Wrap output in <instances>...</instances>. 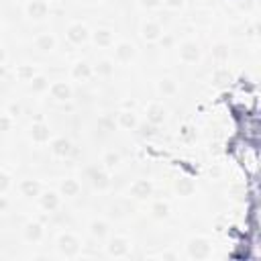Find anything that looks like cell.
Here are the masks:
<instances>
[{"instance_id": "11", "label": "cell", "mask_w": 261, "mask_h": 261, "mask_svg": "<svg viewBox=\"0 0 261 261\" xmlns=\"http://www.w3.org/2000/svg\"><path fill=\"white\" fill-rule=\"evenodd\" d=\"M47 237V226L43 220L39 218H31L22 224V239L29 243V245H39L43 243Z\"/></svg>"}, {"instance_id": "30", "label": "cell", "mask_w": 261, "mask_h": 261, "mask_svg": "<svg viewBox=\"0 0 261 261\" xmlns=\"http://www.w3.org/2000/svg\"><path fill=\"white\" fill-rule=\"evenodd\" d=\"M114 67H116V63L110 57H102V59H98L94 63V75H98V77H110L114 73Z\"/></svg>"}, {"instance_id": "1", "label": "cell", "mask_w": 261, "mask_h": 261, "mask_svg": "<svg viewBox=\"0 0 261 261\" xmlns=\"http://www.w3.org/2000/svg\"><path fill=\"white\" fill-rule=\"evenodd\" d=\"M184 253L188 259L194 261H206L212 259L214 255V241L208 234H192L186 245H184Z\"/></svg>"}, {"instance_id": "40", "label": "cell", "mask_w": 261, "mask_h": 261, "mask_svg": "<svg viewBox=\"0 0 261 261\" xmlns=\"http://www.w3.org/2000/svg\"><path fill=\"white\" fill-rule=\"evenodd\" d=\"M82 4H86V6H100V4H104V0H80Z\"/></svg>"}, {"instance_id": "8", "label": "cell", "mask_w": 261, "mask_h": 261, "mask_svg": "<svg viewBox=\"0 0 261 261\" xmlns=\"http://www.w3.org/2000/svg\"><path fill=\"white\" fill-rule=\"evenodd\" d=\"M47 94H49V100L53 104H69L73 100L75 92H73V86L67 80H55V82L49 84Z\"/></svg>"}, {"instance_id": "37", "label": "cell", "mask_w": 261, "mask_h": 261, "mask_svg": "<svg viewBox=\"0 0 261 261\" xmlns=\"http://www.w3.org/2000/svg\"><path fill=\"white\" fill-rule=\"evenodd\" d=\"M173 43H175L173 35H167V33H163V37L159 39V43H157V45H161L163 49H171V47H173Z\"/></svg>"}, {"instance_id": "23", "label": "cell", "mask_w": 261, "mask_h": 261, "mask_svg": "<svg viewBox=\"0 0 261 261\" xmlns=\"http://www.w3.org/2000/svg\"><path fill=\"white\" fill-rule=\"evenodd\" d=\"M88 234H90L94 241H104V239H108V237H110V222H108L106 218H100V216L92 218V220L88 222Z\"/></svg>"}, {"instance_id": "34", "label": "cell", "mask_w": 261, "mask_h": 261, "mask_svg": "<svg viewBox=\"0 0 261 261\" xmlns=\"http://www.w3.org/2000/svg\"><path fill=\"white\" fill-rule=\"evenodd\" d=\"M14 128V114L0 112V133H8Z\"/></svg>"}, {"instance_id": "7", "label": "cell", "mask_w": 261, "mask_h": 261, "mask_svg": "<svg viewBox=\"0 0 261 261\" xmlns=\"http://www.w3.org/2000/svg\"><path fill=\"white\" fill-rule=\"evenodd\" d=\"M139 39L147 45H157L159 39L163 37V24L157 20V18H143L141 24H139Z\"/></svg>"}, {"instance_id": "22", "label": "cell", "mask_w": 261, "mask_h": 261, "mask_svg": "<svg viewBox=\"0 0 261 261\" xmlns=\"http://www.w3.org/2000/svg\"><path fill=\"white\" fill-rule=\"evenodd\" d=\"M41 192H43V184L37 177H24L18 184V194L27 200H37Z\"/></svg>"}, {"instance_id": "28", "label": "cell", "mask_w": 261, "mask_h": 261, "mask_svg": "<svg viewBox=\"0 0 261 261\" xmlns=\"http://www.w3.org/2000/svg\"><path fill=\"white\" fill-rule=\"evenodd\" d=\"M210 55L216 63H226L230 59V45L226 41H216L210 47Z\"/></svg>"}, {"instance_id": "31", "label": "cell", "mask_w": 261, "mask_h": 261, "mask_svg": "<svg viewBox=\"0 0 261 261\" xmlns=\"http://www.w3.org/2000/svg\"><path fill=\"white\" fill-rule=\"evenodd\" d=\"M100 161H102V167H106L108 171H112V169H116L122 163V157H120L118 151H112L110 149V151H104L102 153V159Z\"/></svg>"}, {"instance_id": "35", "label": "cell", "mask_w": 261, "mask_h": 261, "mask_svg": "<svg viewBox=\"0 0 261 261\" xmlns=\"http://www.w3.org/2000/svg\"><path fill=\"white\" fill-rule=\"evenodd\" d=\"M137 2H139V6H141L143 10H149V12L159 10V8L163 6V2H161V0H137Z\"/></svg>"}, {"instance_id": "26", "label": "cell", "mask_w": 261, "mask_h": 261, "mask_svg": "<svg viewBox=\"0 0 261 261\" xmlns=\"http://www.w3.org/2000/svg\"><path fill=\"white\" fill-rule=\"evenodd\" d=\"M14 82H18V84H29L39 71H37V65L35 63H18V65H14Z\"/></svg>"}, {"instance_id": "39", "label": "cell", "mask_w": 261, "mask_h": 261, "mask_svg": "<svg viewBox=\"0 0 261 261\" xmlns=\"http://www.w3.org/2000/svg\"><path fill=\"white\" fill-rule=\"evenodd\" d=\"M8 61V49L0 43V63H6Z\"/></svg>"}, {"instance_id": "41", "label": "cell", "mask_w": 261, "mask_h": 261, "mask_svg": "<svg viewBox=\"0 0 261 261\" xmlns=\"http://www.w3.org/2000/svg\"><path fill=\"white\" fill-rule=\"evenodd\" d=\"M4 75H6V65L0 63V77H4Z\"/></svg>"}, {"instance_id": "6", "label": "cell", "mask_w": 261, "mask_h": 261, "mask_svg": "<svg viewBox=\"0 0 261 261\" xmlns=\"http://www.w3.org/2000/svg\"><path fill=\"white\" fill-rule=\"evenodd\" d=\"M90 35L92 29L84 20H71L65 27V41L73 47H84L86 43H90Z\"/></svg>"}, {"instance_id": "24", "label": "cell", "mask_w": 261, "mask_h": 261, "mask_svg": "<svg viewBox=\"0 0 261 261\" xmlns=\"http://www.w3.org/2000/svg\"><path fill=\"white\" fill-rule=\"evenodd\" d=\"M116 126L122 130H137L139 128V114L130 108H122L116 112Z\"/></svg>"}, {"instance_id": "25", "label": "cell", "mask_w": 261, "mask_h": 261, "mask_svg": "<svg viewBox=\"0 0 261 261\" xmlns=\"http://www.w3.org/2000/svg\"><path fill=\"white\" fill-rule=\"evenodd\" d=\"M173 192L179 196V198H192L196 194V181L188 175H177L173 179Z\"/></svg>"}, {"instance_id": "36", "label": "cell", "mask_w": 261, "mask_h": 261, "mask_svg": "<svg viewBox=\"0 0 261 261\" xmlns=\"http://www.w3.org/2000/svg\"><path fill=\"white\" fill-rule=\"evenodd\" d=\"M161 2H163V6H165L167 10H173V12L184 10L186 4H188V0H161Z\"/></svg>"}, {"instance_id": "4", "label": "cell", "mask_w": 261, "mask_h": 261, "mask_svg": "<svg viewBox=\"0 0 261 261\" xmlns=\"http://www.w3.org/2000/svg\"><path fill=\"white\" fill-rule=\"evenodd\" d=\"M175 49H177V61L184 65H196L202 61L204 49L196 39H184Z\"/></svg>"}, {"instance_id": "13", "label": "cell", "mask_w": 261, "mask_h": 261, "mask_svg": "<svg viewBox=\"0 0 261 261\" xmlns=\"http://www.w3.org/2000/svg\"><path fill=\"white\" fill-rule=\"evenodd\" d=\"M27 137L33 145H47L53 135H51V126L49 122L45 120H33L29 126H27Z\"/></svg>"}, {"instance_id": "32", "label": "cell", "mask_w": 261, "mask_h": 261, "mask_svg": "<svg viewBox=\"0 0 261 261\" xmlns=\"http://www.w3.org/2000/svg\"><path fill=\"white\" fill-rule=\"evenodd\" d=\"M98 128H100L102 133H112L114 128H118V126H116V116H114V114H102V116L98 118Z\"/></svg>"}, {"instance_id": "42", "label": "cell", "mask_w": 261, "mask_h": 261, "mask_svg": "<svg viewBox=\"0 0 261 261\" xmlns=\"http://www.w3.org/2000/svg\"><path fill=\"white\" fill-rule=\"evenodd\" d=\"M47 2H55V0H47Z\"/></svg>"}, {"instance_id": "29", "label": "cell", "mask_w": 261, "mask_h": 261, "mask_svg": "<svg viewBox=\"0 0 261 261\" xmlns=\"http://www.w3.org/2000/svg\"><path fill=\"white\" fill-rule=\"evenodd\" d=\"M149 212L155 220H167L171 216V204L167 200H155V202H151Z\"/></svg>"}, {"instance_id": "12", "label": "cell", "mask_w": 261, "mask_h": 261, "mask_svg": "<svg viewBox=\"0 0 261 261\" xmlns=\"http://www.w3.org/2000/svg\"><path fill=\"white\" fill-rule=\"evenodd\" d=\"M88 179H90V186H92V190L94 192H98V194H104V192H108L110 190V186H112V175H110V171L106 169V167H90V171H88Z\"/></svg>"}, {"instance_id": "21", "label": "cell", "mask_w": 261, "mask_h": 261, "mask_svg": "<svg viewBox=\"0 0 261 261\" xmlns=\"http://www.w3.org/2000/svg\"><path fill=\"white\" fill-rule=\"evenodd\" d=\"M57 192H59L63 198L73 200V198H77V196L82 194V181H80L77 177H73V175H65V177L59 179Z\"/></svg>"}, {"instance_id": "38", "label": "cell", "mask_w": 261, "mask_h": 261, "mask_svg": "<svg viewBox=\"0 0 261 261\" xmlns=\"http://www.w3.org/2000/svg\"><path fill=\"white\" fill-rule=\"evenodd\" d=\"M10 210V200L6 198V194H0V214Z\"/></svg>"}, {"instance_id": "17", "label": "cell", "mask_w": 261, "mask_h": 261, "mask_svg": "<svg viewBox=\"0 0 261 261\" xmlns=\"http://www.w3.org/2000/svg\"><path fill=\"white\" fill-rule=\"evenodd\" d=\"M153 192H155V184H153V179H149V177H139V179H135V181L128 186V198L139 200V202L149 200V198L153 196Z\"/></svg>"}, {"instance_id": "19", "label": "cell", "mask_w": 261, "mask_h": 261, "mask_svg": "<svg viewBox=\"0 0 261 261\" xmlns=\"http://www.w3.org/2000/svg\"><path fill=\"white\" fill-rule=\"evenodd\" d=\"M155 92L161 98H173L179 94V82L173 75H161L155 80Z\"/></svg>"}, {"instance_id": "14", "label": "cell", "mask_w": 261, "mask_h": 261, "mask_svg": "<svg viewBox=\"0 0 261 261\" xmlns=\"http://www.w3.org/2000/svg\"><path fill=\"white\" fill-rule=\"evenodd\" d=\"M37 200H39V208L47 214H55L63 206V196L57 190H51V188H43V192L39 194Z\"/></svg>"}, {"instance_id": "16", "label": "cell", "mask_w": 261, "mask_h": 261, "mask_svg": "<svg viewBox=\"0 0 261 261\" xmlns=\"http://www.w3.org/2000/svg\"><path fill=\"white\" fill-rule=\"evenodd\" d=\"M90 43L96 49H110L116 43V31L112 27H96L90 35Z\"/></svg>"}, {"instance_id": "10", "label": "cell", "mask_w": 261, "mask_h": 261, "mask_svg": "<svg viewBox=\"0 0 261 261\" xmlns=\"http://www.w3.org/2000/svg\"><path fill=\"white\" fill-rule=\"evenodd\" d=\"M143 114H145V120H147L151 126H161V124H165L167 118H169L167 106H165L163 102H159V100L147 102L145 108H143Z\"/></svg>"}, {"instance_id": "2", "label": "cell", "mask_w": 261, "mask_h": 261, "mask_svg": "<svg viewBox=\"0 0 261 261\" xmlns=\"http://www.w3.org/2000/svg\"><path fill=\"white\" fill-rule=\"evenodd\" d=\"M82 249H84V243H82L80 234H75L71 230H63L55 237V251L59 257L75 259L82 255Z\"/></svg>"}, {"instance_id": "3", "label": "cell", "mask_w": 261, "mask_h": 261, "mask_svg": "<svg viewBox=\"0 0 261 261\" xmlns=\"http://www.w3.org/2000/svg\"><path fill=\"white\" fill-rule=\"evenodd\" d=\"M133 247H135V241L128 234H112L104 245V253L110 259H124V257H130Z\"/></svg>"}, {"instance_id": "15", "label": "cell", "mask_w": 261, "mask_h": 261, "mask_svg": "<svg viewBox=\"0 0 261 261\" xmlns=\"http://www.w3.org/2000/svg\"><path fill=\"white\" fill-rule=\"evenodd\" d=\"M57 45H59V39L51 31H41L33 39V47H35V51L39 55H51V53H55Z\"/></svg>"}, {"instance_id": "20", "label": "cell", "mask_w": 261, "mask_h": 261, "mask_svg": "<svg viewBox=\"0 0 261 261\" xmlns=\"http://www.w3.org/2000/svg\"><path fill=\"white\" fill-rule=\"evenodd\" d=\"M49 151L55 159H69L73 153V143L67 137H53L49 141Z\"/></svg>"}, {"instance_id": "9", "label": "cell", "mask_w": 261, "mask_h": 261, "mask_svg": "<svg viewBox=\"0 0 261 261\" xmlns=\"http://www.w3.org/2000/svg\"><path fill=\"white\" fill-rule=\"evenodd\" d=\"M22 14L33 22H43L51 14V2H47V0H27L22 4Z\"/></svg>"}, {"instance_id": "27", "label": "cell", "mask_w": 261, "mask_h": 261, "mask_svg": "<svg viewBox=\"0 0 261 261\" xmlns=\"http://www.w3.org/2000/svg\"><path fill=\"white\" fill-rule=\"evenodd\" d=\"M49 75H45V73H37L29 84H27V90H29V94H35V96H39V94H47V90H49Z\"/></svg>"}, {"instance_id": "43", "label": "cell", "mask_w": 261, "mask_h": 261, "mask_svg": "<svg viewBox=\"0 0 261 261\" xmlns=\"http://www.w3.org/2000/svg\"><path fill=\"white\" fill-rule=\"evenodd\" d=\"M0 257H2V251H0Z\"/></svg>"}, {"instance_id": "33", "label": "cell", "mask_w": 261, "mask_h": 261, "mask_svg": "<svg viewBox=\"0 0 261 261\" xmlns=\"http://www.w3.org/2000/svg\"><path fill=\"white\" fill-rule=\"evenodd\" d=\"M12 184H14L12 173L6 169H0V194H8L12 190Z\"/></svg>"}, {"instance_id": "5", "label": "cell", "mask_w": 261, "mask_h": 261, "mask_svg": "<svg viewBox=\"0 0 261 261\" xmlns=\"http://www.w3.org/2000/svg\"><path fill=\"white\" fill-rule=\"evenodd\" d=\"M139 57V45L130 39H120L114 43L112 49V61L116 65H128Z\"/></svg>"}, {"instance_id": "18", "label": "cell", "mask_w": 261, "mask_h": 261, "mask_svg": "<svg viewBox=\"0 0 261 261\" xmlns=\"http://www.w3.org/2000/svg\"><path fill=\"white\" fill-rule=\"evenodd\" d=\"M69 77L73 82H80V84H86L94 77V65L86 59H75L71 65H69Z\"/></svg>"}]
</instances>
